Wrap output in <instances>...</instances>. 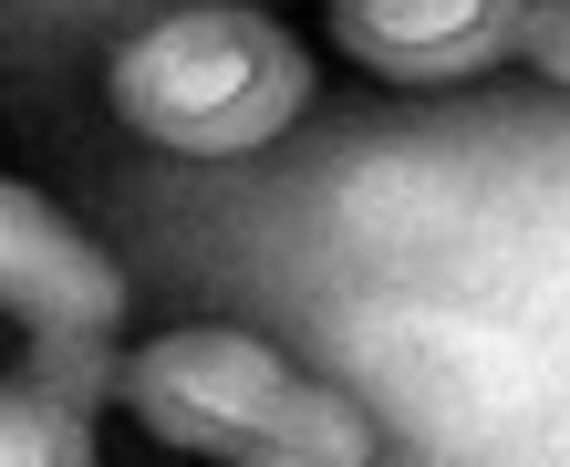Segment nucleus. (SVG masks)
Instances as JSON below:
<instances>
[{
    "label": "nucleus",
    "mask_w": 570,
    "mask_h": 467,
    "mask_svg": "<svg viewBox=\"0 0 570 467\" xmlns=\"http://www.w3.org/2000/svg\"><path fill=\"white\" fill-rule=\"evenodd\" d=\"M519 52H529V74H540V84H560V94H570V0H529Z\"/></svg>",
    "instance_id": "obj_6"
},
{
    "label": "nucleus",
    "mask_w": 570,
    "mask_h": 467,
    "mask_svg": "<svg viewBox=\"0 0 570 467\" xmlns=\"http://www.w3.org/2000/svg\"><path fill=\"white\" fill-rule=\"evenodd\" d=\"M0 467H105L73 374H0Z\"/></svg>",
    "instance_id": "obj_5"
},
{
    "label": "nucleus",
    "mask_w": 570,
    "mask_h": 467,
    "mask_svg": "<svg viewBox=\"0 0 570 467\" xmlns=\"http://www.w3.org/2000/svg\"><path fill=\"white\" fill-rule=\"evenodd\" d=\"M125 416L218 467H374V416L249 322H166L115 363Z\"/></svg>",
    "instance_id": "obj_1"
},
{
    "label": "nucleus",
    "mask_w": 570,
    "mask_h": 467,
    "mask_svg": "<svg viewBox=\"0 0 570 467\" xmlns=\"http://www.w3.org/2000/svg\"><path fill=\"white\" fill-rule=\"evenodd\" d=\"M105 105L166 156H259L312 105V52L259 0H187L105 52Z\"/></svg>",
    "instance_id": "obj_2"
},
{
    "label": "nucleus",
    "mask_w": 570,
    "mask_h": 467,
    "mask_svg": "<svg viewBox=\"0 0 570 467\" xmlns=\"http://www.w3.org/2000/svg\"><path fill=\"white\" fill-rule=\"evenodd\" d=\"M529 0H322L332 52L374 84H478L519 52Z\"/></svg>",
    "instance_id": "obj_4"
},
{
    "label": "nucleus",
    "mask_w": 570,
    "mask_h": 467,
    "mask_svg": "<svg viewBox=\"0 0 570 467\" xmlns=\"http://www.w3.org/2000/svg\"><path fill=\"white\" fill-rule=\"evenodd\" d=\"M0 312L42 353H94L125 322V271L62 197L0 177Z\"/></svg>",
    "instance_id": "obj_3"
}]
</instances>
